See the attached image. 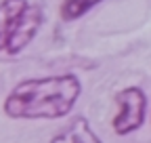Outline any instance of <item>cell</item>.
<instances>
[{
    "instance_id": "6da1fadb",
    "label": "cell",
    "mask_w": 151,
    "mask_h": 143,
    "mask_svg": "<svg viewBox=\"0 0 151 143\" xmlns=\"http://www.w3.org/2000/svg\"><path fill=\"white\" fill-rule=\"evenodd\" d=\"M82 95L76 74L21 80L6 95L2 110L13 120H57L67 116Z\"/></svg>"
},
{
    "instance_id": "7a4b0ae2",
    "label": "cell",
    "mask_w": 151,
    "mask_h": 143,
    "mask_svg": "<svg viewBox=\"0 0 151 143\" xmlns=\"http://www.w3.org/2000/svg\"><path fill=\"white\" fill-rule=\"evenodd\" d=\"M44 13L27 0H0V53L19 55L38 36Z\"/></svg>"
},
{
    "instance_id": "3957f363",
    "label": "cell",
    "mask_w": 151,
    "mask_h": 143,
    "mask_svg": "<svg viewBox=\"0 0 151 143\" xmlns=\"http://www.w3.org/2000/svg\"><path fill=\"white\" fill-rule=\"evenodd\" d=\"M116 103H118V114L111 118V129L118 137H126L145 124L149 101L141 86L122 88L120 93H116Z\"/></svg>"
},
{
    "instance_id": "277c9868",
    "label": "cell",
    "mask_w": 151,
    "mask_h": 143,
    "mask_svg": "<svg viewBox=\"0 0 151 143\" xmlns=\"http://www.w3.org/2000/svg\"><path fill=\"white\" fill-rule=\"evenodd\" d=\"M48 143H103V139L92 131L88 118L78 114L57 135H52Z\"/></svg>"
},
{
    "instance_id": "5b68a950",
    "label": "cell",
    "mask_w": 151,
    "mask_h": 143,
    "mask_svg": "<svg viewBox=\"0 0 151 143\" xmlns=\"http://www.w3.org/2000/svg\"><path fill=\"white\" fill-rule=\"evenodd\" d=\"M103 0H63L61 6H59V15H61V21L71 23V21H78L86 13H90L94 6H99Z\"/></svg>"
}]
</instances>
